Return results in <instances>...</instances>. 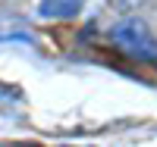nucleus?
<instances>
[{"mask_svg": "<svg viewBox=\"0 0 157 147\" xmlns=\"http://www.w3.org/2000/svg\"><path fill=\"white\" fill-rule=\"evenodd\" d=\"M113 38L116 44L126 47L132 57H157V41L151 38V31L145 28V22L138 19H126L113 28Z\"/></svg>", "mask_w": 157, "mask_h": 147, "instance_id": "1", "label": "nucleus"}, {"mask_svg": "<svg viewBox=\"0 0 157 147\" xmlns=\"http://www.w3.org/2000/svg\"><path fill=\"white\" fill-rule=\"evenodd\" d=\"M82 6H85V0H41L38 13L44 19H72Z\"/></svg>", "mask_w": 157, "mask_h": 147, "instance_id": "2", "label": "nucleus"}, {"mask_svg": "<svg viewBox=\"0 0 157 147\" xmlns=\"http://www.w3.org/2000/svg\"><path fill=\"white\" fill-rule=\"evenodd\" d=\"M141 3H145V0H110V6H116V9H135Z\"/></svg>", "mask_w": 157, "mask_h": 147, "instance_id": "3", "label": "nucleus"}]
</instances>
